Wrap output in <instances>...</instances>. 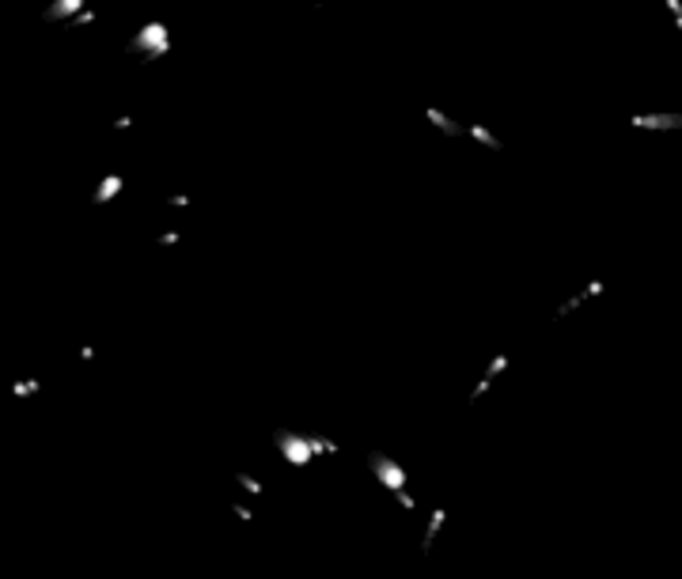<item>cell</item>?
Masks as SVG:
<instances>
[{"label": "cell", "mask_w": 682, "mask_h": 579, "mask_svg": "<svg viewBox=\"0 0 682 579\" xmlns=\"http://www.w3.org/2000/svg\"><path fill=\"white\" fill-rule=\"evenodd\" d=\"M633 129H648V133L682 129V110H667V114H633Z\"/></svg>", "instance_id": "obj_1"}, {"label": "cell", "mask_w": 682, "mask_h": 579, "mask_svg": "<svg viewBox=\"0 0 682 579\" xmlns=\"http://www.w3.org/2000/svg\"><path fill=\"white\" fill-rule=\"evenodd\" d=\"M76 12H84V0H53V4L42 12V19L57 23V19H69V15H76Z\"/></svg>", "instance_id": "obj_2"}, {"label": "cell", "mask_w": 682, "mask_h": 579, "mask_svg": "<svg viewBox=\"0 0 682 579\" xmlns=\"http://www.w3.org/2000/svg\"><path fill=\"white\" fill-rule=\"evenodd\" d=\"M122 193V174H107V178L99 182V190H95V205H107L110 197H118Z\"/></svg>", "instance_id": "obj_3"}]
</instances>
